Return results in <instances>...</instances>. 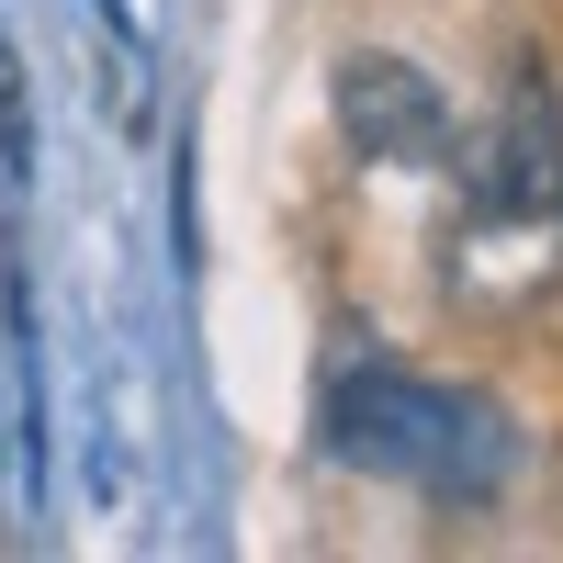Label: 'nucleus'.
I'll return each instance as SVG.
<instances>
[{
  "label": "nucleus",
  "instance_id": "obj_4",
  "mask_svg": "<svg viewBox=\"0 0 563 563\" xmlns=\"http://www.w3.org/2000/svg\"><path fill=\"white\" fill-rule=\"evenodd\" d=\"M102 12H113V23H124V0H102Z\"/></svg>",
  "mask_w": 563,
  "mask_h": 563
},
{
  "label": "nucleus",
  "instance_id": "obj_1",
  "mask_svg": "<svg viewBox=\"0 0 563 563\" xmlns=\"http://www.w3.org/2000/svg\"><path fill=\"white\" fill-rule=\"evenodd\" d=\"M327 451L350 474H384V485H417L440 507H485L519 462V429L507 406L462 395V384H429V372H395V361H361L327 384Z\"/></svg>",
  "mask_w": 563,
  "mask_h": 563
},
{
  "label": "nucleus",
  "instance_id": "obj_2",
  "mask_svg": "<svg viewBox=\"0 0 563 563\" xmlns=\"http://www.w3.org/2000/svg\"><path fill=\"white\" fill-rule=\"evenodd\" d=\"M327 113H339L350 158H372V169H451V102H440V79L406 68V57H384V45L339 57Z\"/></svg>",
  "mask_w": 563,
  "mask_h": 563
},
{
  "label": "nucleus",
  "instance_id": "obj_3",
  "mask_svg": "<svg viewBox=\"0 0 563 563\" xmlns=\"http://www.w3.org/2000/svg\"><path fill=\"white\" fill-rule=\"evenodd\" d=\"M0 169L34 180V102H23V45L0 34Z\"/></svg>",
  "mask_w": 563,
  "mask_h": 563
}]
</instances>
